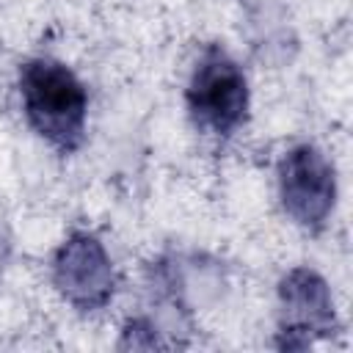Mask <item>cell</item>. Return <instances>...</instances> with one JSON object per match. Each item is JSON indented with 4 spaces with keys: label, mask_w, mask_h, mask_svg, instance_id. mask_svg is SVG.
I'll return each instance as SVG.
<instances>
[{
    "label": "cell",
    "mask_w": 353,
    "mask_h": 353,
    "mask_svg": "<svg viewBox=\"0 0 353 353\" xmlns=\"http://www.w3.org/2000/svg\"><path fill=\"white\" fill-rule=\"evenodd\" d=\"M22 108L30 127L61 152H74L85 138L88 94L58 61L36 58L19 72Z\"/></svg>",
    "instance_id": "cell-1"
},
{
    "label": "cell",
    "mask_w": 353,
    "mask_h": 353,
    "mask_svg": "<svg viewBox=\"0 0 353 353\" xmlns=\"http://www.w3.org/2000/svg\"><path fill=\"white\" fill-rule=\"evenodd\" d=\"M185 99L196 127L232 135L248 113V83L243 69L223 50H210L199 61Z\"/></svg>",
    "instance_id": "cell-2"
},
{
    "label": "cell",
    "mask_w": 353,
    "mask_h": 353,
    "mask_svg": "<svg viewBox=\"0 0 353 353\" xmlns=\"http://www.w3.org/2000/svg\"><path fill=\"white\" fill-rule=\"evenodd\" d=\"M279 196L284 212L303 229L325 226L336 201V176L328 157L312 146H292L279 163Z\"/></svg>",
    "instance_id": "cell-3"
},
{
    "label": "cell",
    "mask_w": 353,
    "mask_h": 353,
    "mask_svg": "<svg viewBox=\"0 0 353 353\" xmlns=\"http://www.w3.org/2000/svg\"><path fill=\"white\" fill-rule=\"evenodd\" d=\"M336 331L334 298L312 268H292L279 284V347L303 350Z\"/></svg>",
    "instance_id": "cell-4"
},
{
    "label": "cell",
    "mask_w": 353,
    "mask_h": 353,
    "mask_svg": "<svg viewBox=\"0 0 353 353\" xmlns=\"http://www.w3.org/2000/svg\"><path fill=\"white\" fill-rule=\"evenodd\" d=\"M52 284L80 312L108 306L116 290V273L105 245L91 232H72L52 256Z\"/></svg>",
    "instance_id": "cell-5"
}]
</instances>
